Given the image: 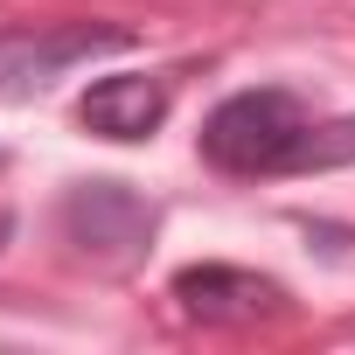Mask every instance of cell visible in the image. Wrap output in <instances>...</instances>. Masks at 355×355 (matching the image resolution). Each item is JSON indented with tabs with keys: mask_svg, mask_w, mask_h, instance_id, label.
I'll return each mask as SVG.
<instances>
[{
	"mask_svg": "<svg viewBox=\"0 0 355 355\" xmlns=\"http://www.w3.org/2000/svg\"><path fill=\"white\" fill-rule=\"evenodd\" d=\"M306 112L293 91H237L202 119V160L223 174H286Z\"/></svg>",
	"mask_w": 355,
	"mask_h": 355,
	"instance_id": "6da1fadb",
	"label": "cell"
},
{
	"mask_svg": "<svg viewBox=\"0 0 355 355\" xmlns=\"http://www.w3.org/2000/svg\"><path fill=\"white\" fill-rule=\"evenodd\" d=\"M132 49V28H105V21H49V28H0V105L42 98L70 63L91 56H119Z\"/></svg>",
	"mask_w": 355,
	"mask_h": 355,
	"instance_id": "7a4b0ae2",
	"label": "cell"
},
{
	"mask_svg": "<svg viewBox=\"0 0 355 355\" xmlns=\"http://www.w3.org/2000/svg\"><path fill=\"white\" fill-rule=\"evenodd\" d=\"M63 237L77 244V258L125 272L153 237V202L132 196L125 182H84V189L63 196Z\"/></svg>",
	"mask_w": 355,
	"mask_h": 355,
	"instance_id": "3957f363",
	"label": "cell"
},
{
	"mask_svg": "<svg viewBox=\"0 0 355 355\" xmlns=\"http://www.w3.org/2000/svg\"><path fill=\"white\" fill-rule=\"evenodd\" d=\"M174 300H182L189 320H209V327H244V320L286 313L279 279H258V272H237V265H182L174 272Z\"/></svg>",
	"mask_w": 355,
	"mask_h": 355,
	"instance_id": "277c9868",
	"label": "cell"
},
{
	"mask_svg": "<svg viewBox=\"0 0 355 355\" xmlns=\"http://www.w3.org/2000/svg\"><path fill=\"white\" fill-rule=\"evenodd\" d=\"M77 119L98 132V139H153V125L167 119V84L160 77H98L84 98H77Z\"/></svg>",
	"mask_w": 355,
	"mask_h": 355,
	"instance_id": "5b68a950",
	"label": "cell"
},
{
	"mask_svg": "<svg viewBox=\"0 0 355 355\" xmlns=\"http://www.w3.org/2000/svg\"><path fill=\"white\" fill-rule=\"evenodd\" d=\"M355 160V119H334V125H306L286 174H306V167H348Z\"/></svg>",
	"mask_w": 355,
	"mask_h": 355,
	"instance_id": "8992f818",
	"label": "cell"
},
{
	"mask_svg": "<svg viewBox=\"0 0 355 355\" xmlns=\"http://www.w3.org/2000/svg\"><path fill=\"white\" fill-rule=\"evenodd\" d=\"M8 230H15V216H8V209H0V244H8Z\"/></svg>",
	"mask_w": 355,
	"mask_h": 355,
	"instance_id": "52a82bcc",
	"label": "cell"
}]
</instances>
